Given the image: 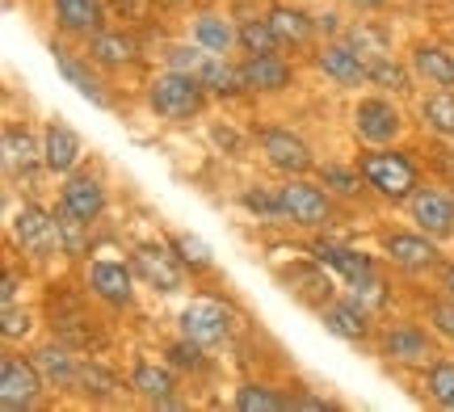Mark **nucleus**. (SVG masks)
Instances as JSON below:
<instances>
[{"mask_svg": "<svg viewBox=\"0 0 454 412\" xmlns=\"http://www.w3.org/2000/svg\"><path fill=\"white\" fill-rule=\"evenodd\" d=\"M177 324H181V337L198 341L202 349H219L236 337V312L223 307L219 299H194V303H185Z\"/></svg>", "mask_w": 454, "mask_h": 412, "instance_id": "4", "label": "nucleus"}, {"mask_svg": "<svg viewBox=\"0 0 454 412\" xmlns=\"http://www.w3.org/2000/svg\"><path fill=\"white\" fill-rule=\"evenodd\" d=\"M408 219H412V228H421L425 236L450 240L454 236V194H442V190L421 185V190L408 198Z\"/></svg>", "mask_w": 454, "mask_h": 412, "instance_id": "13", "label": "nucleus"}, {"mask_svg": "<svg viewBox=\"0 0 454 412\" xmlns=\"http://www.w3.org/2000/svg\"><path fill=\"white\" fill-rule=\"evenodd\" d=\"M168 245H173V253L185 261V269H194V274H202V269H211V265H215L207 240H202V236H194V231H173V236H168Z\"/></svg>", "mask_w": 454, "mask_h": 412, "instance_id": "34", "label": "nucleus"}, {"mask_svg": "<svg viewBox=\"0 0 454 412\" xmlns=\"http://www.w3.org/2000/svg\"><path fill=\"white\" fill-rule=\"evenodd\" d=\"M168 362L181 366V370H185V366H190V370H202V366H207V358H202V346H198V341L181 337V341H173V346H168Z\"/></svg>", "mask_w": 454, "mask_h": 412, "instance_id": "41", "label": "nucleus"}, {"mask_svg": "<svg viewBox=\"0 0 454 412\" xmlns=\"http://www.w3.org/2000/svg\"><path fill=\"white\" fill-rule=\"evenodd\" d=\"M316 67H320L333 84H340V89H357V84L371 81L366 55L357 47H349V43H325V47L316 51Z\"/></svg>", "mask_w": 454, "mask_h": 412, "instance_id": "15", "label": "nucleus"}, {"mask_svg": "<svg viewBox=\"0 0 454 412\" xmlns=\"http://www.w3.org/2000/svg\"><path fill=\"white\" fill-rule=\"evenodd\" d=\"M357 168L371 185V194H379L383 202H408L417 190H421V168L408 152L387 148H371L357 156Z\"/></svg>", "mask_w": 454, "mask_h": 412, "instance_id": "1", "label": "nucleus"}, {"mask_svg": "<svg viewBox=\"0 0 454 412\" xmlns=\"http://www.w3.org/2000/svg\"><path fill=\"white\" fill-rule=\"evenodd\" d=\"M59 206L72 211L76 219H84V223H98L106 214V206H110V198H106L101 177H93V173H67L64 185H59Z\"/></svg>", "mask_w": 454, "mask_h": 412, "instance_id": "16", "label": "nucleus"}, {"mask_svg": "<svg viewBox=\"0 0 454 412\" xmlns=\"http://www.w3.org/2000/svg\"><path fill=\"white\" fill-rule=\"evenodd\" d=\"M450 194H454V185H450Z\"/></svg>", "mask_w": 454, "mask_h": 412, "instance_id": "47", "label": "nucleus"}, {"mask_svg": "<svg viewBox=\"0 0 454 412\" xmlns=\"http://www.w3.org/2000/svg\"><path fill=\"white\" fill-rule=\"evenodd\" d=\"M270 26H274L282 51H303L316 43V17L294 9V4H274L270 9Z\"/></svg>", "mask_w": 454, "mask_h": 412, "instance_id": "25", "label": "nucleus"}, {"mask_svg": "<svg viewBox=\"0 0 454 412\" xmlns=\"http://www.w3.org/2000/svg\"><path fill=\"white\" fill-rule=\"evenodd\" d=\"M240 206L248 214H257L261 223H286V211H282V194H270V190H244V198H240Z\"/></svg>", "mask_w": 454, "mask_h": 412, "instance_id": "37", "label": "nucleus"}, {"mask_svg": "<svg viewBox=\"0 0 454 412\" xmlns=\"http://www.w3.org/2000/svg\"><path fill=\"white\" fill-rule=\"evenodd\" d=\"M168 67L198 76V81L207 84L211 93H219V97H236V93H244L240 67L231 64L227 55H211V51H202L198 43L194 47H168Z\"/></svg>", "mask_w": 454, "mask_h": 412, "instance_id": "3", "label": "nucleus"}, {"mask_svg": "<svg viewBox=\"0 0 454 412\" xmlns=\"http://www.w3.org/2000/svg\"><path fill=\"white\" fill-rule=\"evenodd\" d=\"M81 135L72 131L67 122H59V118H51L47 131H43V160H47V173H55V177H67V173H76V165H81Z\"/></svg>", "mask_w": 454, "mask_h": 412, "instance_id": "18", "label": "nucleus"}, {"mask_svg": "<svg viewBox=\"0 0 454 412\" xmlns=\"http://www.w3.org/2000/svg\"><path fill=\"white\" fill-rule=\"evenodd\" d=\"M383 358L400 366H434L438 362V341L421 324H395L383 332Z\"/></svg>", "mask_w": 454, "mask_h": 412, "instance_id": "14", "label": "nucleus"}, {"mask_svg": "<svg viewBox=\"0 0 454 412\" xmlns=\"http://www.w3.org/2000/svg\"><path fill=\"white\" fill-rule=\"evenodd\" d=\"M135 278H139L135 265L114 261V257H101V261L89 265V291L114 312H127L135 303Z\"/></svg>", "mask_w": 454, "mask_h": 412, "instance_id": "11", "label": "nucleus"}, {"mask_svg": "<svg viewBox=\"0 0 454 412\" xmlns=\"http://www.w3.org/2000/svg\"><path fill=\"white\" fill-rule=\"evenodd\" d=\"M425 315H429V329L438 332V337H446V341H454V299H434L429 307H425Z\"/></svg>", "mask_w": 454, "mask_h": 412, "instance_id": "40", "label": "nucleus"}, {"mask_svg": "<svg viewBox=\"0 0 454 412\" xmlns=\"http://www.w3.org/2000/svg\"><path fill=\"white\" fill-rule=\"evenodd\" d=\"M0 332H4V341H21L26 332H30V312L26 307H4V315H0Z\"/></svg>", "mask_w": 454, "mask_h": 412, "instance_id": "42", "label": "nucleus"}, {"mask_svg": "<svg viewBox=\"0 0 454 412\" xmlns=\"http://www.w3.org/2000/svg\"><path fill=\"white\" fill-rule=\"evenodd\" d=\"M147 105L164 122H190L207 105V84L198 81V76H190V72L168 67V72H160L156 81L147 84Z\"/></svg>", "mask_w": 454, "mask_h": 412, "instance_id": "2", "label": "nucleus"}, {"mask_svg": "<svg viewBox=\"0 0 454 412\" xmlns=\"http://www.w3.org/2000/svg\"><path fill=\"white\" fill-rule=\"evenodd\" d=\"M240 76L244 93H282V89H291L294 67L282 55H244Z\"/></svg>", "mask_w": 454, "mask_h": 412, "instance_id": "19", "label": "nucleus"}, {"mask_svg": "<svg viewBox=\"0 0 454 412\" xmlns=\"http://www.w3.org/2000/svg\"><path fill=\"white\" fill-rule=\"evenodd\" d=\"M114 387H118V379H114V370H106V366L98 362H81V375H76V392L89 400H110Z\"/></svg>", "mask_w": 454, "mask_h": 412, "instance_id": "36", "label": "nucleus"}, {"mask_svg": "<svg viewBox=\"0 0 454 412\" xmlns=\"http://www.w3.org/2000/svg\"><path fill=\"white\" fill-rule=\"evenodd\" d=\"M0 299H4V307H13L17 303V274H4V295Z\"/></svg>", "mask_w": 454, "mask_h": 412, "instance_id": "44", "label": "nucleus"}, {"mask_svg": "<svg viewBox=\"0 0 454 412\" xmlns=\"http://www.w3.org/2000/svg\"><path fill=\"white\" fill-rule=\"evenodd\" d=\"M51 55H55V67L64 72V81L72 84V89H76L81 97H89L93 105H110V97H106V89H101V81L93 76V72H89V67L81 64V59H76V55H72V51L55 43V47H51Z\"/></svg>", "mask_w": 454, "mask_h": 412, "instance_id": "28", "label": "nucleus"}, {"mask_svg": "<svg viewBox=\"0 0 454 412\" xmlns=\"http://www.w3.org/2000/svg\"><path fill=\"white\" fill-rule=\"evenodd\" d=\"M371 64V84H379V89H395V93H404L408 89V72L400 64H387L383 55H374V59H366Z\"/></svg>", "mask_w": 454, "mask_h": 412, "instance_id": "39", "label": "nucleus"}, {"mask_svg": "<svg viewBox=\"0 0 454 412\" xmlns=\"http://www.w3.org/2000/svg\"><path fill=\"white\" fill-rule=\"evenodd\" d=\"M345 4H349V9H357V13H379L387 0H345Z\"/></svg>", "mask_w": 454, "mask_h": 412, "instance_id": "43", "label": "nucleus"}, {"mask_svg": "<svg viewBox=\"0 0 454 412\" xmlns=\"http://www.w3.org/2000/svg\"><path fill=\"white\" fill-rule=\"evenodd\" d=\"M320 320H325L328 332H337L340 341H366L371 337V307L357 295L328 299L325 307H320Z\"/></svg>", "mask_w": 454, "mask_h": 412, "instance_id": "17", "label": "nucleus"}, {"mask_svg": "<svg viewBox=\"0 0 454 412\" xmlns=\"http://www.w3.org/2000/svg\"><path fill=\"white\" fill-rule=\"evenodd\" d=\"M425 392L438 408L454 412V358H438V362L425 370Z\"/></svg>", "mask_w": 454, "mask_h": 412, "instance_id": "35", "label": "nucleus"}, {"mask_svg": "<svg viewBox=\"0 0 454 412\" xmlns=\"http://www.w3.org/2000/svg\"><path fill=\"white\" fill-rule=\"evenodd\" d=\"M236 408L240 412H282V408H294V396H282V392L265 387V383H244V387H236Z\"/></svg>", "mask_w": 454, "mask_h": 412, "instance_id": "31", "label": "nucleus"}, {"mask_svg": "<svg viewBox=\"0 0 454 412\" xmlns=\"http://www.w3.org/2000/svg\"><path fill=\"white\" fill-rule=\"evenodd\" d=\"M130 265H135L139 282L160 291V295H173L185 282V261L173 253V245H139L130 253Z\"/></svg>", "mask_w": 454, "mask_h": 412, "instance_id": "9", "label": "nucleus"}, {"mask_svg": "<svg viewBox=\"0 0 454 412\" xmlns=\"http://www.w3.org/2000/svg\"><path fill=\"white\" fill-rule=\"evenodd\" d=\"M13 240L21 253H30L38 261H47L55 253H64V236H59V219L51 211H43L38 202H26L13 214Z\"/></svg>", "mask_w": 454, "mask_h": 412, "instance_id": "6", "label": "nucleus"}, {"mask_svg": "<svg viewBox=\"0 0 454 412\" xmlns=\"http://www.w3.org/2000/svg\"><path fill=\"white\" fill-rule=\"evenodd\" d=\"M278 194H282L286 223H294V228L320 231L333 223V194L320 185L303 182V177H286V185H278Z\"/></svg>", "mask_w": 454, "mask_h": 412, "instance_id": "5", "label": "nucleus"}, {"mask_svg": "<svg viewBox=\"0 0 454 412\" xmlns=\"http://www.w3.org/2000/svg\"><path fill=\"white\" fill-rule=\"evenodd\" d=\"M412 76H421L425 84H438V89H454V55L438 43H417L408 55Z\"/></svg>", "mask_w": 454, "mask_h": 412, "instance_id": "26", "label": "nucleus"}, {"mask_svg": "<svg viewBox=\"0 0 454 412\" xmlns=\"http://www.w3.org/2000/svg\"><path fill=\"white\" fill-rule=\"evenodd\" d=\"M130 387H135V396L147 400V404H156V408H177V379H173V370L168 366H156V362H135L130 370Z\"/></svg>", "mask_w": 454, "mask_h": 412, "instance_id": "23", "label": "nucleus"}, {"mask_svg": "<svg viewBox=\"0 0 454 412\" xmlns=\"http://www.w3.org/2000/svg\"><path fill=\"white\" fill-rule=\"evenodd\" d=\"M383 253H387L391 265H400L408 274H421V269H434L442 265V253H438V240L434 236H425L421 228L412 231H383Z\"/></svg>", "mask_w": 454, "mask_h": 412, "instance_id": "12", "label": "nucleus"}, {"mask_svg": "<svg viewBox=\"0 0 454 412\" xmlns=\"http://www.w3.org/2000/svg\"><path fill=\"white\" fill-rule=\"evenodd\" d=\"M354 131L366 148H387L404 135V114L391 97H362L354 105Z\"/></svg>", "mask_w": 454, "mask_h": 412, "instance_id": "8", "label": "nucleus"}, {"mask_svg": "<svg viewBox=\"0 0 454 412\" xmlns=\"http://www.w3.org/2000/svg\"><path fill=\"white\" fill-rule=\"evenodd\" d=\"M240 51L244 55H278L282 43H278L270 17H244L240 21Z\"/></svg>", "mask_w": 454, "mask_h": 412, "instance_id": "32", "label": "nucleus"}, {"mask_svg": "<svg viewBox=\"0 0 454 412\" xmlns=\"http://www.w3.org/2000/svg\"><path fill=\"white\" fill-rule=\"evenodd\" d=\"M160 4H168V9H181V4H190V0H160Z\"/></svg>", "mask_w": 454, "mask_h": 412, "instance_id": "46", "label": "nucleus"}, {"mask_svg": "<svg viewBox=\"0 0 454 412\" xmlns=\"http://www.w3.org/2000/svg\"><path fill=\"white\" fill-rule=\"evenodd\" d=\"M442 291L454 299V265H442Z\"/></svg>", "mask_w": 454, "mask_h": 412, "instance_id": "45", "label": "nucleus"}, {"mask_svg": "<svg viewBox=\"0 0 454 412\" xmlns=\"http://www.w3.org/2000/svg\"><path fill=\"white\" fill-rule=\"evenodd\" d=\"M89 59L106 72H118V67H130L139 59V43L127 30H101L89 38Z\"/></svg>", "mask_w": 454, "mask_h": 412, "instance_id": "24", "label": "nucleus"}, {"mask_svg": "<svg viewBox=\"0 0 454 412\" xmlns=\"http://www.w3.org/2000/svg\"><path fill=\"white\" fill-rule=\"evenodd\" d=\"M55 26L67 38H93L106 30V0H55Z\"/></svg>", "mask_w": 454, "mask_h": 412, "instance_id": "20", "label": "nucleus"}, {"mask_svg": "<svg viewBox=\"0 0 454 412\" xmlns=\"http://www.w3.org/2000/svg\"><path fill=\"white\" fill-rule=\"evenodd\" d=\"M194 43L202 51H211V55L231 59V51H240V26L231 17H223L219 9H207V13L194 17Z\"/></svg>", "mask_w": 454, "mask_h": 412, "instance_id": "22", "label": "nucleus"}, {"mask_svg": "<svg viewBox=\"0 0 454 412\" xmlns=\"http://www.w3.org/2000/svg\"><path fill=\"white\" fill-rule=\"evenodd\" d=\"M257 144H261V152H265V160H270L282 177H308L311 168H316V156H311L308 144H303L299 135L282 131V127L257 131Z\"/></svg>", "mask_w": 454, "mask_h": 412, "instance_id": "10", "label": "nucleus"}, {"mask_svg": "<svg viewBox=\"0 0 454 412\" xmlns=\"http://www.w3.org/2000/svg\"><path fill=\"white\" fill-rule=\"evenodd\" d=\"M320 182H325V190L337 194V198H357L362 190H371L366 177H362V168H349V165H325L320 168Z\"/></svg>", "mask_w": 454, "mask_h": 412, "instance_id": "33", "label": "nucleus"}, {"mask_svg": "<svg viewBox=\"0 0 454 412\" xmlns=\"http://www.w3.org/2000/svg\"><path fill=\"white\" fill-rule=\"evenodd\" d=\"M55 219H59L64 253H67V257H81V253H84V240H89V228H93V223H84V219H76V214L64 211V206H55Z\"/></svg>", "mask_w": 454, "mask_h": 412, "instance_id": "38", "label": "nucleus"}, {"mask_svg": "<svg viewBox=\"0 0 454 412\" xmlns=\"http://www.w3.org/2000/svg\"><path fill=\"white\" fill-rule=\"evenodd\" d=\"M43 370L34 358H17V354H4L0 358V408L4 412H26L38 404L43 396Z\"/></svg>", "mask_w": 454, "mask_h": 412, "instance_id": "7", "label": "nucleus"}, {"mask_svg": "<svg viewBox=\"0 0 454 412\" xmlns=\"http://www.w3.org/2000/svg\"><path fill=\"white\" fill-rule=\"evenodd\" d=\"M421 122L442 139H454V89H438L421 101Z\"/></svg>", "mask_w": 454, "mask_h": 412, "instance_id": "30", "label": "nucleus"}, {"mask_svg": "<svg viewBox=\"0 0 454 412\" xmlns=\"http://www.w3.org/2000/svg\"><path fill=\"white\" fill-rule=\"evenodd\" d=\"M34 165H47L43 160V148L30 139L26 127H4V168H9V177H26L34 182Z\"/></svg>", "mask_w": 454, "mask_h": 412, "instance_id": "27", "label": "nucleus"}, {"mask_svg": "<svg viewBox=\"0 0 454 412\" xmlns=\"http://www.w3.org/2000/svg\"><path fill=\"white\" fill-rule=\"evenodd\" d=\"M311 261L337 269L349 286H362V282L374 278L371 257H362V253H354V248H345V245H333V240H316V245H311Z\"/></svg>", "mask_w": 454, "mask_h": 412, "instance_id": "21", "label": "nucleus"}, {"mask_svg": "<svg viewBox=\"0 0 454 412\" xmlns=\"http://www.w3.org/2000/svg\"><path fill=\"white\" fill-rule=\"evenodd\" d=\"M34 362H38V370H43V379H47V387H59V392H67V387H76L81 362L72 358V349H67V346H43L38 354H34Z\"/></svg>", "mask_w": 454, "mask_h": 412, "instance_id": "29", "label": "nucleus"}]
</instances>
